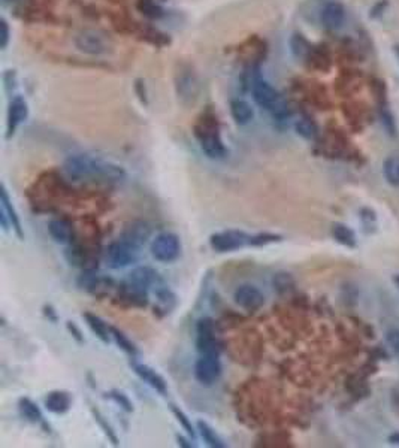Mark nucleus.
Wrapping results in <instances>:
<instances>
[{
    "label": "nucleus",
    "mask_w": 399,
    "mask_h": 448,
    "mask_svg": "<svg viewBox=\"0 0 399 448\" xmlns=\"http://www.w3.org/2000/svg\"><path fill=\"white\" fill-rule=\"evenodd\" d=\"M383 175L392 187L399 188V154H392L384 160Z\"/></svg>",
    "instance_id": "bb28decb"
},
{
    "label": "nucleus",
    "mask_w": 399,
    "mask_h": 448,
    "mask_svg": "<svg viewBox=\"0 0 399 448\" xmlns=\"http://www.w3.org/2000/svg\"><path fill=\"white\" fill-rule=\"evenodd\" d=\"M77 48L81 53L90 55H100L107 53V43L102 36H99L93 30H84L75 39Z\"/></svg>",
    "instance_id": "ddd939ff"
},
{
    "label": "nucleus",
    "mask_w": 399,
    "mask_h": 448,
    "mask_svg": "<svg viewBox=\"0 0 399 448\" xmlns=\"http://www.w3.org/2000/svg\"><path fill=\"white\" fill-rule=\"evenodd\" d=\"M43 407H46L47 411L62 415L65 412H68L72 407V396L70 393L65 392V390H54L50 392L43 400Z\"/></svg>",
    "instance_id": "f3484780"
},
{
    "label": "nucleus",
    "mask_w": 399,
    "mask_h": 448,
    "mask_svg": "<svg viewBox=\"0 0 399 448\" xmlns=\"http://www.w3.org/2000/svg\"><path fill=\"white\" fill-rule=\"evenodd\" d=\"M0 30H2V33H0V47L5 50L6 45H8V41H9V27H8V23L5 20L0 21Z\"/></svg>",
    "instance_id": "4c0bfd02"
},
{
    "label": "nucleus",
    "mask_w": 399,
    "mask_h": 448,
    "mask_svg": "<svg viewBox=\"0 0 399 448\" xmlns=\"http://www.w3.org/2000/svg\"><path fill=\"white\" fill-rule=\"evenodd\" d=\"M77 284L81 290L90 293V294H95L97 297L108 294L115 287L114 279L96 274L93 269H87V271H84L78 277Z\"/></svg>",
    "instance_id": "1a4fd4ad"
},
{
    "label": "nucleus",
    "mask_w": 399,
    "mask_h": 448,
    "mask_svg": "<svg viewBox=\"0 0 399 448\" xmlns=\"http://www.w3.org/2000/svg\"><path fill=\"white\" fill-rule=\"evenodd\" d=\"M176 442H179L180 447H184V448H191V447H193V444H191L188 439L183 438L181 435H176Z\"/></svg>",
    "instance_id": "a19ab883"
},
{
    "label": "nucleus",
    "mask_w": 399,
    "mask_h": 448,
    "mask_svg": "<svg viewBox=\"0 0 399 448\" xmlns=\"http://www.w3.org/2000/svg\"><path fill=\"white\" fill-rule=\"evenodd\" d=\"M83 317L87 323V326L90 327V331L103 342V343H110L112 339V334H111V327L108 323L103 321L99 316L92 312H84Z\"/></svg>",
    "instance_id": "412c9836"
},
{
    "label": "nucleus",
    "mask_w": 399,
    "mask_h": 448,
    "mask_svg": "<svg viewBox=\"0 0 399 448\" xmlns=\"http://www.w3.org/2000/svg\"><path fill=\"white\" fill-rule=\"evenodd\" d=\"M27 115H28V107L24 97L21 96L14 97L9 103V110H8V133H6L8 139L14 133H16L18 126L26 122Z\"/></svg>",
    "instance_id": "4468645a"
},
{
    "label": "nucleus",
    "mask_w": 399,
    "mask_h": 448,
    "mask_svg": "<svg viewBox=\"0 0 399 448\" xmlns=\"http://www.w3.org/2000/svg\"><path fill=\"white\" fill-rule=\"evenodd\" d=\"M43 314H46V317L51 321H57V314L54 311V308L51 305H46L43 306Z\"/></svg>",
    "instance_id": "ea45409f"
},
{
    "label": "nucleus",
    "mask_w": 399,
    "mask_h": 448,
    "mask_svg": "<svg viewBox=\"0 0 399 448\" xmlns=\"http://www.w3.org/2000/svg\"><path fill=\"white\" fill-rule=\"evenodd\" d=\"M105 398L111 399L114 403H117V405L120 407L122 410H124L126 412H133V403L126 393H123L120 390H115L114 388V390L105 393Z\"/></svg>",
    "instance_id": "473e14b6"
},
{
    "label": "nucleus",
    "mask_w": 399,
    "mask_h": 448,
    "mask_svg": "<svg viewBox=\"0 0 399 448\" xmlns=\"http://www.w3.org/2000/svg\"><path fill=\"white\" fill-rule=\"evenodd\" d=\"M389 442L392 445H399V432H393L392 435L389 437Z\"/></svg>",
    "instance_id": "79ce46f5"
},
{
    "label": "nucleus",
    "mask_w": 399,
    "mask_h": 448,
    "mask_svg": "<svg viewBox=\"0 0 399 448\" xmlns=\"http://www.w3.org/2000/svg\"><path fill=\"white\" fill-rule=\"evenodd\" d=\"M233 302L245 311H259L265 305V296L253 284H243L233 292Z\"/></svg>",
    "instance_id": "9b49d317"
},
{
    "label": "nucleus",
    "mask_w": 399,
    "mask_h": 448,
    "mask_svg": "<svg viewBox=\"0 0 399 448\" xmlns=\"http://www.w3.org/2000/svg\"><path fill=\"white\" fill-rule=\"evenodd\" d=\"M130 368L133 372L137 373V377L139 380H142L147 385H150L153 390H156L161 396H165L168 393V384H166L165 378L161 377L159 372H156L151 366L133 361V362H130Z\"/></svg>",
    "instance_id": "f8f14e48"
},
{
    "label": "nucleus",
    "mask_w": 399,
    "mask_h": 448,
    "mask_svg": "<svg viewBox=\"0 0 399 448\" xmlns=\"http://www.w3.org/2000/svg\"><path fill=\"white\" fill-rule=\"evenodd\" d=\"M393 284L399 289V274H398V275H393Z\"/></svg>",
    "instance_id": "37998d69"
},
{
    "label": "nucleus",
    "mask_w": 399,
    "mask_h": 448,
    "mask_svg": "<svg viewBox=\"0 0 399 448\" xmlns=\"http://www.w3.org/2000/svg\"><path fill=\"white\" fill-rule=\"evenodd\" d=\"M393 51H395V55H396V58H398V62H399V45H395V48H393Z\"/></svg>",
    "instance_id": "c03bdc74"
},
{
    "label": "nucleus",
    "mask_w": 399,
    "mask_h": 448,
    "mask_svg": "<svg viewBox=\"0 0 399 448\" xmlns=\"http://www.w3.org/2000/svg\"><path fill=\"white\" fill-rule=\"evenodd\" d=\"M126 281L130 282L132 286L149 292L154 286V284H157L159 274H157L156 269H153L150 266H138L127 275Z\"/></svg>",
    "instance_id": "2eb2a0df"
},
{
    "label": "nucleus",
    "mask_w": 399,
    "mask_h": 448,
    "mask_svg": "<svg viewBox=\"0 0 399 448\" xmlns=\"http://www.w3.org/2000/svg\"><path fill=\"white\" fill-rule=\"evenodd\" d=\"M138 257H139V250L122 241V239H118V241L110 244L105 251L107 266L110 269H114V271L130 266L132 263H135L138 260Z\"/></svg>",
    "instance_id": "0eeeda50"
},
{
    "label": "nucleus",
    "mask_w": 399,
    "mask_h": 448,
    "mask_svg": "<svg viewBox=\"0 0 399 448\" xmlns=\"http://www.w3.org/2000/svg\"><path fill=\"white\" fill-rule=\"evenodd\" d=\"M151 235H153V229L149 223L142 220H135L126 224L120 235V239L130 244L132 247L141 250L147 242L150 241Z\"/></svg>",
    "instance_id": "9d476101"
},
{
    "label": "nucleus",
    "mask_w": 399,
    "mask_h": 448,
    "mask_svg": "<svg viewBox=\"0 0 399 448\" xmlns=\"http://www.w3.org/2000/svg\"><path fill=\"white\" fill-rule=\"evenodd\" d=\"M18 411L27 422L43 423L42 411L31 398H20L18 399Z\"/></svg>",
    "instance_id": "393cba45"
},
{
    "label": "nucleus",
    "mask_w": 399,
    "mask_h": 448,
    "mask_svg": "<svg viewBox=\"0 0 399 448\" xmlns=\"http://www.w3.org/2000/svg\"><path fill=\"white\" fill-rule=\"evenodd\" d=\"M274 286L280 292H287V290L293 289L294 281H293V278L289 274H278L274 278Z\"/></svg>",
    "instance_id": "f704fd0d"
},
{
    "label": "nucleus",
    "mask_w": 399,
    "mask_h": 448,
    "mask_svg": "<svg viewBox=\"0 0 399 448\" xmlns=\"http://www.w3.org/2000/svg\"><path fill=\"white\" fill-rule=\"evenodd\" d=\"M92 410V414L95 417V422L99 425V427L103 430V433H105L107 438L111 441L112 445H118V438H117V433L115 430L112 429V426L108 423V420L105 417L102 415V412L99 410H96L95 407L90 408Z\"/></svg>",
    "instance_id": "7c9ffc66"
},
{
    "label": "nucleus",
    "mask_w": 399,
    "mask_h": 448,
    "mask_svg": "<svg viewBox=\"0 0 399 448\" xmlns=\"http://www.w3.org/2000/svg\"><path fill=\"white\" fill-rule=\"evenodd\" d=\"M223 368L218 356H201L195 363V378L201 385H214L220 377Z\"/></svg>",
    "instance_id": "6e6552de"
},
{
    "label": "nucleus",
    "mask_w": 399,
    "mask_h": 448,
    "mask_svg": "<svg viewBox=\"0 0 399 448\" xmlns=\"http://www.w3.org/2000/svg\"><path fill=\"white\" fill-rule=\"evenodd\" d=\"M196 429L199 432L201 438L203 439V442L208 447H211V448H225L226 447L225 441L220 438V435L214 430V427H211L206 422L198 420Z\"/></svg>",
    "instance_id": "a878e982"
},
{
    "label": "nucleus",
    "mask_w": 399,
    "mask_h": 448,
    "mask_svg": "<svg viewBox=\"0 0 399 448\" xmlns=\"http://www.w3.org/2000/svg\"><path fill=\"white\" fill-rule=\"evenodd\" d=\"M151 256L160 263H172L181 254V239L172 232L159 233L150 245Z\"/></svg>",
    "instance_id": "20e7f679"
},
{
    "label": "nucleus",
    "mask_w": 399,
    "mask_h": 448,
    "mask_svg": "<svg viewBox=\"0 0 399 448\" xmlns=\"http://www.w3.org/2000/svg\"><path fill=\"white\" fill-rule=\"evenodd\" d=\"M321 23L329 30L341 28L346 23V8L338 2H329L321 9Z\"/></svg>",
    "instance_id": "dca6fc26"
},
{
    "label": "nucleus",
    "mask_w": 399,
    "mask_h": 448,
    "mask_svg": "<svg viewBox=\"0 0 399 448\" xmlns=\"http://www.w3.org/2000/svg\"><path fill=\"white\" fill-rule=\"evenodd\" d=\"M230 114L236 124L245 126L251 122V119H253L255 110L251 108V105L248 102L241 100V99H235L230 102Z\"/></svg>",
    "instance_id": "4be33fe9"
},
{
    "label": "nucleus",
    "mask_w": 399,
    "mask_h": 448,
    "mask_svg": "<svg viewBox=\"0 0 399 448\" xmlns=\"http://www.w3.org/2000/svg\"><path fill=\"white\" fill-rule=\"evenodd\" d=\"M66 329H68V332L70 334V336L75 339L78 343H83L84 342V335H83V332H81V329L73 323V321H68L66 323Z\"/></svg>",
    "instance_id": "e433bc0d"
},
{
    "label": "nucleus",
    "mask_w": 399,
    "mask_h": 448,
    "mask_svg": "<svg viewBox=\"0 0 399 448\" xmlns=\"http://www.w3.org/2000/svg\"><path fill=\"white\" fill-rule=\"evenodd\" d=\"M253 97L260 108L268 110L278 122H284L290 115L287 103L282 95L262 78H256L253 82Z\"/></svg>",
    "instance_id": "f03ea898"
},
{
    "label": "nucleus",
    "mask_w": 399,
    "mask_h": 448,
    "mask_svg": "<svg viewBox=\"0 0 399 448\" xmlns=\"http://www.w3.org/2000/svg\"><path fill=\"white\" fill-rule=\"evenodd\" d=\"M111 334H112V339L114 342L118 346V348H120L122 351H124L130 358H135L139 351L138 348L135 347V343H133L122 331H118L117 327H111Z\"/></svg>",
    "instance_id": "cd10ccee"
},
{
    "label": "nucleus",
    "mask_w": 399,
    "mask_h": 448,
    "mask_svg": "<svg viewBox=\"0 0 399 448\" xmlns=\"http://www.w3.org/2000/svg\"><path fill=\"white\" fill-rule=\"evenodd\" d=\"M196 350L201 356H220L221 347L213 319L203 317L196 324Z\"/></svg>",
    "instance_id": "423d86ee"
},
{
    "label": "nucleus",
    "mask_w": 399,
    "mask_h": 448,
    "mask_svg": "<svg viewBox=\"0 0 399 448\" xmlns=\"http://www.w3.org/2000/svg\"><path fill=\"white\" fill-rule=\"evenodd\" d=\"M292 51L297 57H305L309 53V43L301 35H294L292 38Z\"/></svg>",
    "instance_id": "72a5a7b5"
},
{
    "label": "nucleus",
    "mask_w": 399,
    "mask_h": 448,
    "mask_svg": "<svg viewBox=\"0 0 399 448\" xmlns=\"http://www.w3.org/2000/svg\"><path fill=\"white\" fill-rule=\"evenodd\" d=\"M250 236L251 235L245 233L244 230L236 229L216 232L210 236V247L220 254L233 252L250 247Z\"/></svg>",
    "instance_id": "39448f33"
},
{
    "label": "nucleus",
    "mask_w": 399,
    "mask_h": 448,
    "mask_svg": "<svg viewBox=\"0 0 399 448\" xmlns=\"http://www.w3.org/2000/svg\"><path fill=\"white\" fill-rule=\"evenodd\" d=\"M176 92L181 99H196L199 93V84L193 73H183L179 84H176Z\"/></svg>",
    "instance_id": "5701e85b"
},
{
    "label": "nucleus",
    "mask_w": 399,
    "mask_h": 448,
    "mask_svg": "<svg viewBox=\"0 0 399 448\" xmlns=\"http://www.w3.org/2000/svg\"><path fill=\"white\" fill-rule=\"evenodd\" d=\"M386 342L392 353L399 358V329L393 327L386 332Z\"/></svg>",
    "instance_id": "c9c22d12"
},
{
    "label": "nucleus",
    "mask_w": 399,
    "mask_h": 448,
    "mask_svg": "<svg viewBox=\"0 0 399 448\" xmlns=\"http://www.w3.org/2000/svg\"><path fill=\"white\" fill-rule=\"evenodd\" d=\"M176 304H179V299H176V294L165 287V286H159L156 289V305H154V312L159 314L160 317L168 316L175 308Z\"/></svg>",
    "instance_id": "a211bd4d"
},
{
    "label": "nucleus",
    "mask_w": 399,
    "mask_h": 448,
    "mask_svg": "<svg viewBox=\"0 0 399 448\" xmlns=\"http://www.w3.org/2000/svg\"><path fill=\"white\" fill-rule=\"evenodd\" d=\"M5 2H14V0H5Z\"/></svg>",
    "instance_id": "a18cd8bd"
},
{
    "label": "nucleus",
    "mask_w": 399,
    "mask_h": 448,
    "mask_svg": "<svg viewBox=\"0 0 399 448\" xmlns=\"http://www.w3.org/2000/svg\"><path fill=\"white\" fill-rule=\"evenodd\" d=\"M195 134L199 146L206 157L213 160H220L226 157L228 149L223 144V139L220 137L218 129L213 123L202 122L195 127Z\"/></svg>",
    "instance_id": "7ed1b4c3"
},
{
    "label": "nucleus",
    "mask_w": 399,
    "mask_h": 448,
    "mask_svg": "<svg viewBox=\"0 0 399 448\" xmlns=\"http://www.w3.org/2000/svg\"><path fill=\"white\" fill-rule=\"evenodd\" d=\"M283 236L277 235V233H257V235H251L250 236V247H266L271 244H277L282 242Z\"/></svg>",
    "instance_id": "2f4dec72"
},
{
    "label": "nucleus",
    "mask_w": 399,
    "mask_h": 448,
    "mask_svg": "<svg viewBox=\"0 0 399 448\" xmlns=\"http://www.w3.org/2000/svg\"><path fill=\"white\" fill-rule=\"evenodd\" d=\"M294 130H297V133L299 134L301 138L308 139V141L314 139L316 134H317V126L309 118L298 119V122L294 123Z\"/></svg>",
    "instance_id": "c756f323"
},
{
    "label": "nucleus",
    "mask_w": 399,
    "mask_h": 448,
    "mask_svg": "<svg viewBox=\"0 0 399 448\" xmlns=\"http://www.w3.org/2000/svg\"><path fill=\"white\" fill-rule=\"evenodd\" d=\"M0 223H2V229H4L5 232H9V229H11L12 226H11V221H9V218H8V215H6L4 208H0Z\"/></svg>",
    "instance_id": "58836bf2"
},
{
    "label": "nucleus",
    "mask_w": 399,
    "mask_h": 448,
    "mask_svg": "<svg viewBox=\"0 0 399 448\" xmlns=\"http://www.w3.org/2000/svg\"><path fill=\"white\" fill-rule=\"evenodd\" d=\"M0 208L5 209V213H6V215H8L9 221H11V226L14 229V232H16V235L20 239H24V232H23L20 217H18V214L16 211V208H14V205H12V201L9 198L5 184H2V190H0Z\"/></svg>",
    "instance_id": "6ab92c4d"
},
{
    "label": "nucleus",
    "mask_w": 399,
    "mask_h": 448,
    "mask_svg": "<svg viewBox=\"0 0 399 448\" xmlns=\"http://www.w3.org/2000/svg\"><path fill=\"white\" fill-rule=\"evenodd\" d=\"M169 410H171V412L174 414V417L176 418V422H179V423L181 425V427L187 432V435H188L191 439H195V438H196V430H198V429H195L193 425H191L190 418L186 415V412H184L180 407L174 405V403H171Z\"/></svg>",
    "instance_id": "c85d7f7f"
},
{
    "label": "nucleus",
    "mask_w": 399,
    "mask_h": 448,
    "mask_svg": "<svg viewBox=\"0 0 399 448\" xmlns=\"http://www.w3.org/2000/svg\"><path fill=\"white\" fill-rule=\"evenodd\" d=\"M65 174L72 181L103 179V181H123L126 171L115 163L95 159L87 154H73L63 164Z\"/></svg>",
    "instance_id": "f257e3e1"
},
{
    "label": "nucleus",
    "mask_w": 399,
    "mask_h": 448,
    "mask_svg": "<svg viewBox=\"0 0 399 448\" xmlns=\"http://www.w3.org/2000/svg\"><path fill=\"white\" fill-rule=\"evenodd\" d=\"M332 238L338 244L347 248H354L358 245V238L353 229H350L344 223H335L332 226Z\"/></svg>",
    "instance_id": "b1692460"
},
{
    "label": "nucleus",
    "mask_w": 399,
    "mask_h": 448,
    "mask_svg": "<svg viewBox=\"0 0 399 448\" xmlns=\"http://www.w3.org/2000/svg\"><path fill=\"white\" fill-rule=\"evenodd\" d=\"M48 233L57 244H62V245L70 244L73 238L72 226L66 220H62V218H53L48 223Z\"/></svg>",
    "instance_id": "aec40b11"
}]
</instances>
